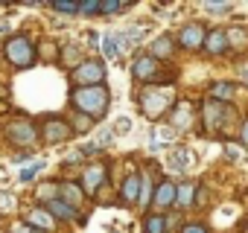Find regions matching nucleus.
Returning a JSON list of instances; mask_svg holds the SVG:
<instances>
[{
    "label": "nucleus",
    "mask_w": 248,
    "mask_h": 233,
    "mask_svg": "<svg viewBox=\"0 0 248 233\" xmlns=\"http://www.w3.org/2000/svg\"><path fill=\"white\" fill-rule=\"evenodd\" d=\"M70 102L82 114H88V120H99V116L108 111L111 96H108V87L105 85H93V87H76L70 93Z\"/></svg>",
    "instance_id": "1"
},
{
    "label": "nucleus",
    "mask_w": 248,
    "mask_h": 233,
    "mask_svg": "<svg viewBox=\"0 0 248 233\" xmlns=\"http://www.w3.org/2000/svg\"><path fill=\"white\" fill-rule=\"evenodd\" d=\"M172 105V90L167 87H146L140 96V108L149 120H161V114H167Z\"/></svg>",
    "instance_id": "2"
},
{
    "label": "nucleus",
    "mask_w": 248,
    "mask_h": 233,
    "mask_svg": "<svg viewBox=\"0 0 248 233\" xmlns=\"http://www.w3.org/2000/svg\"><path fill=\"white\" fill-rule=\"evenodd\" d=\"M6 58L15 64V67H32L35 61V44L27 38V35H12L6 41Z\"/></svg>",
    "instance_id": "3"
},
{
    "label": "nucleus",
    "mask_w": 248,
    "mask_h": 233,
    "mask_svg": "<svg viewBox=\"0 0 248 233\" xmlns=\"http://www.w3.org/2000/svg\"><path fill=\"white\" fill-rule=\"evenodd\" d=\"M132 76H135L138 82L149 85V87H152L155 82H167L161 61L152 58V56H138V58H135V67H132Z\"/></svg>",
    "instance_id": "4"
},
{
    "label": "nucleus",
    "mask_w": 248,
    "mask_h": 233,
    "mask_svg": "<svg viewBox=\"0 0 248 233\" xmlns=\"http://www.w3.org/2000/svg\"><path fill=\"white\" fill-rule=\"evenodd\" d=\"M102 79H105V64H102V61H93V58L82 61V64L73 70V82H76L79 87H93V85H102Z\"/></svg>",
    "instance_id": "5"
},
{
    "label": "nucleus",
    "mask_w": 248,
    "mask_h": 233,
    "mask_svg": "<svg viewBox=\"0 0 248 233\" xmlns=\"http://www.w3.org/2000/svg\"><path fill=\"white\" fill-rule=\"evenodd\" d=\"M70 134H73L70 126H67L64 120H59V116H53V120L44 123V140H47V143H62V140H67Z\"/></svg>",
    "instance_id": "6"
},
{
    "label": "nucleus",
    "mask_w": 248,
    "mask_h": 233,
    "mask_svg": "<svg viewBox=\"0 0 248 233\" xmlns=\"http://www.w3.org/2000/svg\"><path fill=\"white\" fill-rule=\"evenodd\" d=\"M9 140L18 143V146H30V143L35 140V129H32L27 120H18V123L9 126Z\"/></svg>",
    "instance_id": "7"
},
{
    "label": "nucleus",
    "mask_w": 248,
    "mask_h": 233,
    "mask_svg": "<svg viewBox=\"0 0 248 233\" xmlns=\"http://www.w3.org/2000/svg\"><path fill=\"white\" fill-rule=\"evenodd\" d=\"M152 204H155L158 210H167V207H172V204H175V184L164 178V181L158 184V189H155V198H152Z\"/></svg>",
    "instance_id": "8"
},
{
    "label": "nucleus",
    "mask_w": 248,
    "mask_h": 233,
    "mask_svg": "<svg viewBox=\"0 0 248 233\" xmlns=\"http://www.w3.org/2000/svg\"><path fill=\"white\" fill-rule=\"evenodd\" d=\"M228 111H231V108L222 105V102H216V99L207 102V105H204V120H207V126H210V129H219V126L228 120Z\"/></svg>",
    "instance_id": "9"
},
{
    "label": "nucleus",
    "mask_w": 248,
    "mask_h": 233,
    "mask_svg": "<svg viewBox=\"0 0 248 233\" xmlns=\"http://www.w3.org/2000/svg\"><path fill=\"white\" fill-rule=\"evenodd\" d=\"M178 41H181V47H187V50H199V47L204 44V29H202L199 24L184 27L181 35H178Z\"/></svg>",
    "instance_id": "10"
},
{
    "label": "nucleus",
    "mask_w": 248,
    "mask_h": 233,
    "mask_svg": "<svg viewBox=\"0 0 248 233\" xmlns=\"http://www.w3.org/2000/svg\"><path fill=\"white\" fill-rule=\"evenodd\" d=\"M210 56H222L225 50H228V35L222 32V29H213L210 35H204V44H202Z\"/></svg>",
    "instance_id": "11"
},
{
    "label": "nucleus",
    "mask_w": 248,
    "mask_h": 233,
    "mask_svg": "<svg viewBox=\"0 0 248 233\" xmlns=\"http://www.w3.org/2000/svg\"><path fill=\"white\" fill-rule=\"evenodd\" d=\"M102 181H105V169H102V166H88V169H85L82 184H85V192H88V195H96V189L102 187Z\"/></svg>",
    "instance_id": "12"
},
{
    "label": "nucleus",
    "mask_w": 248,
    "mask_h": 233,
    "mask_svg": "<svg viewBox=\"0 0 248 233\" xmlns=\"http://www.w3.org/2000/svg\"><path fill=\"white\" fill-rule=\"evenodd\" d=\"M47 213H50V216H56V218H62V221L76 218V207L64 204L62 198H50V201H47Z\"/></svg>",
    "instance_id": "13"
},
{
    "label": "nucleus",
    "mask_w": 248,
    "mask_h": 233,
    "mask_svg": "<svg viewBox=\"0 0 248 233\" xmlns=\"http://www.w3.org/2000/svg\"><path fill=\"white\" fill-rule=\"evenodd\" d=\"M175 204L178 207H193L196 204V184H190V181L175 184Z\"/></svg>",
    "instance_id": "14"
},
{
    "label": "nucleus",
    "mask_w": 248,
    "mask_h": 233,
    "mask_svg": "<svg viewBox=\"0 0 248 233\" xmlns=\"http://www.w3.org/2000/svg\"><path fill=\"white\" fill-rule=\"evenodd\" d=\"M140 195V175H129L126 181H123V201H138Z\"/></svg>",
    "instance_id": "15"
},
{
    "label": "nucleus",
    "mask_w": 248,
    "mask_h": 233,
    "mask_svg": "<svg viewBox=\"0 0 248 233\" xmlns=\"http://www.w3.org/2000/svg\"><path fill=\"white\" fill-rule=\"evenodd\" d=\"M210 93H213V99L219 102H231L233 96H236V85H231V82H216L213 87H210Z\"/></svg>",
    "instance_id": "16"
},
{
    "label": "nucleus",
    "mask_w": 248,
    "mask_h": 233,
    "mask_svg": "<svg viewBox=\"0 0 248 233\" xmlns=\"http://www.w3.org/2000/svg\"><path fill=\"white\" fill-rule=\"evenodd\" d=\"M27 221L35 224L38 230H53V216H50L47 210H32V213L27 216Z\"/></svg>",
    "instance_id": "17"
},
{
    "label": "nucleus",
    "mask_w": 248,
    "mask_h": 233,
    "mask_svg": "<svg viewBox=\"0 0 248 233\" xmlns=\"http://www.w3.org/2000/svg\"><path fill=\"white\" fill-rule=\"evenodd\" d=\"M143 233H167V216L149 213L146 216V224H143Z\"/></svg>",
    "instance_id": "18"
},
{
    "label": "nucleus",
    "mask_w": 248,
    "mask_h": 233,
    "mask_svg": "<svg viewBox=\"0 0 248 233\" xmlns=\"http://www.w3.org/2000/svg\"><path fill=\"white\" fill-rule=\"evenodd\" d=\"M170 53H172V38H170V35H161V38L152 44V53H149V56H152V58H161V56H170Z\"/></svg>",
    "instance_id": "19"
},
{
    "label": "nucleus",
    "mask_w": 248,
    "mask_h": 233,
    "mask_svg": "<svg viewBox=\"0 0 248 233\" xmlns=\"http://www.w3.org/2000/svg\"><path fill=\"white\" fill-rule=\"evenodd\" d=\"M62 195H64L62 201H64V204H70V207H76V204L82 201V189H79L76 184H64V187H62Z\"/></svg>",
    "instance_id": "20"
},
{
    "label": "nucleus",
    "mask_w": 248,
    "mask_h": 233,
    "mask_svg": "<svg viewBox=\"0 0 248 233\" xmlns=\"http://www.w3.org/2000/svg\"><path fill=\"white\" fill-rule=\"evenodd\" d=\"M172 114H175V116H172V123H175V126H187V120H193V105L184 102V105H178Z\"/></svg>",
    "instance_id": "21"
},
{
    "label": "nucleus",
    "mask_w": 248,
    "mask_h": 233,
    "mask_svg": "<svg viewBox=\"0 0 248 233\" xmlns=\"http://www.w3.org/2000/svg\"><path fill=\"white\" fill-rule=\"evenodd\" d=\"M53 12H64V15H76L79 12V3L76 0H56V3H50Z\"/></svg>",
    "instance_id": "22"
},
{
    "label": "nucleus",
    "mask_w": 248,
    "mask_h": 233,
    "mask_svg": "<svg viewBox=\"0 0 248 233\" xmlns=\"http://www.w3.org/2000/svg\"><path fill=\"white\" fill-rule=\"evenodd\" d=\"M170 160H172V163H170L172 169H184V166H187V163L193 160V152H190V149H178V152H175V155H172Z\"/></svg>",
    "instance_id": "23"
},
{
    "label": "nucleus",
    "mask_w": 248,
    "mask_h": 233,
    "mask_svg": "<svg viewBox=\"0 0 248 233\" xmlns=\"http://www.w3.org/2000/svg\"><path fill=\"white\" fill-rule=\"evenodd\" d=\"M149 192H152V184H149V178L143 175V178H140V195H138V201H140L143 207H146V204H149V198H152Z\"/></svg>",
    "instance_id": "24"
},
{
    "label": "nucleus",
    "mask_w": 248,
    "mask_h": 233,
    "mask_svg": "<svg viewBox=\"0 0 248 233\" xmlns=\"http://www.w3.org/2000/svg\"><path fill=\"white\" fill-rule=\"evenodd\" d=\"M102 53H105L108 58H114V56L120 53V50H117V35H108V38L102 41Z\"/></svg>",
    "instance_id": "25"
},
{
    "label": "nucleus",
    "mask_w": 248,
    "mask_h": 233,
    "mask_svg": "<svg viewBox=\"0 0 248 233\" xmlns=\"http://www.w3.org/2000/svg\"><path fill=\"white\" fill-rule=\"evenodd\" d=\"M126 9V3H120V0H105V3H99V12H120Z\"/></svg>",
    "instance_id": "26"
},
{
    "label": "nucleus",
    "mask_w": 248,
    "mask_h": 233,
    "mask_svg": "<svg viewBox=\"0 0 248 233\" xmlns=\"http://www.w3.org/2000/svg\"><path fill=\"white\" fill-rule=\"evenodd\" d=\"M41 166H44V163L38 160V163H32L30 169H24V172H21V181H24V184H27V181H32V178H35V175L41 172Z\"/></svg>",
    "instance_id": "27"
},
{
    "label": "nucleus",
    "mask_w": 248,
    "mask_h": 233,
    "mask_svg": "<svg viewBox=\"0 0 248 233\" xmlns=\"http://www.w3.org/2000/svg\"><path fill=\"white\" fill-rule=\"evenodd\" d=\"M79 12H85V15H96V12H99V0H85V3H79Z\"/></svg>",
    "instance_id": "28"
},
{
    "label": "nucleus",
    "mask_w": 248,
    "mask_h": 233,
    "mask_svg": "<svg viewBox=\"0 0 248 233\" xmlns=\"http://www.w3.org/2000/svg\"><path fill=\"white\" fill-rule=\"evenodd\" d=\"M155 134H158V143H170V140H172V129H164V126H161Z\"/></svg>",
    "instance_id": "29"
},
{
    "label": "nucleus",
    "mask_w": 248,
    "mask_h": 233,
    "mask_svg": "<svg viewBox=\"0 0 248 233\" xmlns=\"http://www.w3.org/2000/svg\"><path fill=\"white\" fill-rule=\"evenodd\" d=\"M207 9H210V12H231L228 3H207Z\"/></svg>",
    "instance_id": "30"
},
{
    "label": "nucleus",
    "mask_w": 248,
    "mask_h": 233,
    "mask_svg": "<svg viewBox=\"0 0 248 233\" xmlns=\"http://www.w3.org/2000/svg\"><path fill=\"white\" fill-rule=\"evenodd\" d=\"M181 233H207V230H204V224H187Z\"/></svg>",
    "instance_id": "31"
},
{
    "label": "nucleus",
    "mask_w": 248,
    "mask_h": 233,
    "mask_svg": "<svg viewBox=\"0 0 248 233\" xmlns=\"http://www.w3.org/2000/svg\"><path fill=\"white\" fill-rule=\"evenodd\" d=\"M129 129H132V123H129V120H120V123H117V131H120V134H126Z\"/></svg>",
    "instance_id": "32"
},
{
    "label": "nucleus",
    "mask_w": 248,
    "mask_h": 233,
    "mask_svg": "<svg viewBox=\"0 0 248 233\" xmlns=\"http://www.w3.org/2000/svg\"><path fill=\"white\" fill-rule=\"evenodd\" d=\"M225 155H228V158H236V160H239V149H236V146H228V149H225Z\"/></svg>",
    "instance_id": "33"
},
{
    "label": "nucleus",
    "mask_w": 248,
    "mask_h": 233,
    "mask_svg": "<svg viewBox=\"0 0 248 233\" xmlns=\"http://www.w3.org/2000/svg\"><path fill=\"white\" fill-rule=\"evenodd\" d=\"M239 137H242V143L248 146V120H245V126H242V131H239Z\"/></svg>",
    "instance_id": "34"
},
{
    "label": "nucleus",
    "mask_w": 248,
    "mask_h": 233,
    "mask_svg": "<svg viewBox=\"0 0 248 233\" xmlns=\"http://www.w3.org/2000/svg\"><path fill=\"white\" fill-rule=\"evenodd\" d=\"M0 204H6V207H9V204H12V195H0Z\"/></svg>",
    "instance_id": "35"
}]
</instances>
